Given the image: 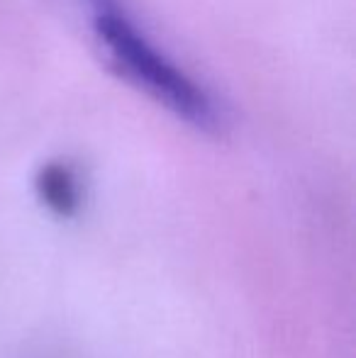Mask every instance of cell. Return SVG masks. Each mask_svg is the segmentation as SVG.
Returning a JSON list of instances; mask_svg holds the SVG:
<instances>
[{"label": "cell", "instance_id": "1", "mask_svg": "<svg viewBox=\"0 0 356 358\" xmlns=\"http://www.w3.org/2000/svg\"><path fill=\"white\" fill-rule=\"evenodd\" d=\"M100 52L124 80L205 132L222 127V108L208 88L173 62L120 0H83Z\"/></svg>", "mask_w": 356, "mask_h": 358}, {"label": "cell", "instance_id": "2", "mask_svg": "<svg viewBox=\"0 0 356 358\" xmlns=\"http://www.w3.org/2000/svg\"><path fill=\"white\" fill-rule=\"evenodd\" d=\"M37 193L57 215H73L81 205V183L76 171L62 161H52L37 173Z\"/></svg>", "mask_w": 356, "mask_h": 358}]
</instances>
